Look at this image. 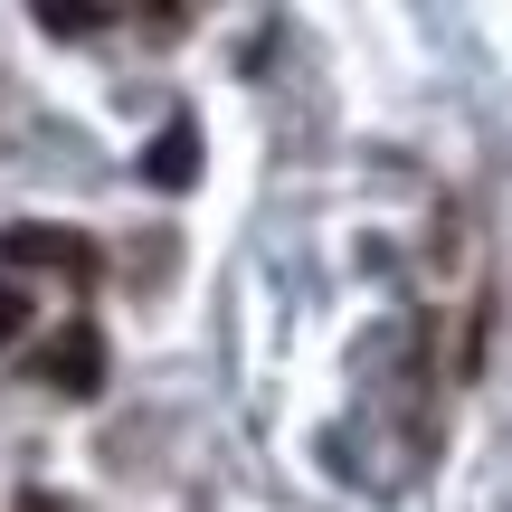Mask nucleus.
<instances>
[{
  "label": "nucleus",
  "instance_id": "3",
  "mask_svg": "<svg viewBox=\"0 0 512 512\" xmlns=\"http://www.w3.org/2000/svg\"><path fill=\"white\" fill-rule=\"evenodd\" d=\"M190 171H200V124L171 114V124L152 133V152H143V181L152 190H190Z\"/></svg>",
  "mask_w": 512,
  "mask_h": 512
},
{
  "label": "nucleus",
  "instance_id": "1",
  "mask_svg": "<svg viewBox=\"0 0 512 512\" xmlns=\"http://www.w3.org/2000/svg\"><path fill=\"white\" fill-rule=\"evenodd\" d=\"M38 370H48V389H67V399H95V389H105V332H95V323H67Z\"/></svg>",
  "mask_w": 512,
  "mask_h": 512
},
{
  "label": "nucleus",
  "instance_id": "4",
  "mask_svg": "<svg viewBox=\"0 0 512 512\" xmlns=\"http://www.w3.org/2000/svg\"><path fill=\"white\" fill-rule=\"evenodd\" d=\"M38 29H57V38H95V29H114V10H95V0H48V10H38Z\"/></svg>",
  "mask_w": 512,
  "mask_h": 512
},
{
  "label": "nucleus",
  "instance_id": "5",
  "mask_svg": "<svg viewBox=\"0 0 512 512\" xmlns=\"http://www.w3.org/2000/svg\"><path fill=\"white\" fill-rule=\"evenodd\" d=\"M19 332H29V285H19V275H0V351H10Z\"/></svg>",
  "mask_w": 512,
  "mask_h": 512
},
{
  "label": "nucleus",
  "instance_id": "2",
  "mask_svg": "<svg viewBox=\"0 0 512 512\" xmlns=\"http://www.w3.org/2000/svg\"><path fill=\"white\" fill-rule=\"evenodd\" d=\"M0 256H19V266H57L86 285L95 275V238H76V228H0Z\"/></svg>",
  "mask_w": 512,
  "mask_h": 512
},
{
  "label": "nucleus",
  "instance_id": "6",
  "mask_svg": "<svg viewBox=\"0 0 512 512\" xmlns=\"http://www.w3.org/2000/svg\"><path fill=\"white\" fill-rule=\"evenodd\" d=\"M19 512H67V503H48V494H19Z\"/></svg>",
  "mask_w": 512,
  "mask_h": 512
}]
</instances>
